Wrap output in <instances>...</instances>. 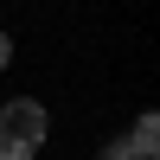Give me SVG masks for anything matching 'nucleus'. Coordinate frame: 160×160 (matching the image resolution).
I'll use <instances>...</instances> for the list:
<instances>
[{
	"instance_id": "f03ea898",
	"label": "nucleus",
	"mask_w": 160,
	"mask_h": 160,
	"mask_svg": "<svg viewBox=\"0 0 160 160\" xmlns=\"http://www.w3.org/2000/svg\"><path fill=\"white\" fill-rule=\"evenodd\" d=\"M128 148H135V154H160V122H154V115H141V122H135Z\"/></svg>"
},
{
	"instance_id": "20e7f679",
	"label": "nucleus",
	"mask_w": 160,
	"mask_h": 160,
	"mask_svg": "<svg viewBox=\"0 0 160 160\" xmlns=\"http://www.w3.org/2000/svg\"><path fill=\"white\" fill-rule=\"evenodd\" d=\"M7 64H13V38L0 32V71H7Z\"/></svg>"
},
{
	"instance_id": "f257e3e1",
	"label": "nucleus",
	"mask_w": 160,
	"mask_h": 160,
	"mask_svg": "<svg viewBox=\"0 0 160 160\" xmlns=\"http://www.w3.org/2000/svg\"><path fill=\"white\" fill-rule=\"evenodd\" d=\"M45 135H51L45 102H32V96L0 102V160H32L38 148H45Z\"/></svg>"
},
{
	"instance_id": "7ed1b4c3",
	"label": "nucleus",
	"mask_w": 160,
	"mask_h": 160,
	"mask_svg": "<svg viewBox=\"0 0 160 160\" xmlns=\"http://www.w3.org/2000/svg\"><path fill=\"white\" fill-rule=\"evenodd\" d=\"M96 160H154V154H135V148H128V141H109V148H102Z\"/></svg>"
}]
</instances>
